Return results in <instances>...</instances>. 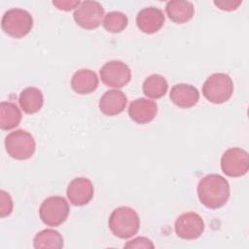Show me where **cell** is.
<instances>
[{
  "label": "cell",
  "mask_w": 249,
  "mask_h": 249,
  "mask_svg": "<svg viewBox=\"0 0 249 249\" xmlns=\"http://www.w3.org/2000/svg\"><path fill=\"white\" fill-rule=\"evenodd\" d=\"M199 201L209 209L224 206L230 197L229 182L219 174H208L202 177L196 188Z\"/></svg>",
  "instance_id": "1"
},
{
  "label": "cell",
  "mask_w": 249,
  "mask_h": 249,
  "mask_svg": "<svg viewBox=\"0 0 249 249\" xmlns=\"http://www.w3.org/2000/svg\"><path fill=\"white\" fill-rule=\"evenodd\" d=\"M112 233L122 239L135 235L140 227L137 212L128 206H121L113 210L108 221Z\"/></svg>",
  "instance_id": "2"
},
{
  "label": "cell",
  "mask_w": 249,
  "mask_h": 249,
  "mask_svg": "<svg viewBox=\"0 0 249 249\" xmlns=\"http://www.w3.org/2000/svg\"><path fill=\"white\" fill-rule=\"evenodd\" d=\"M233 92L231 78L225 73H214L202 86L203 96L211 103L221 104L228 101Z\"/></svg>",
  "instance_id": "3"
},
{
  "label": "cell",
  "mask_w": 249,
  "mask_h": 249,
  "mask_svg": "<svg viewBox=\"0 0 249 249\" xmlns=\"http://www.w3.org/2000/svg\"><path fill=\"white\" fill-rule=\"evenodd\" d=\"M1 27L9 36L22 38L31 31L33 27V18L27 11L19 8H13L3 15Z\"/></svg>",
  "instance_id": "4"
},
{
  "label": "cell",
  "mask_w": 249,
  "mask_h": 249,
  "mask_svg": "<svg viewBox=\"0 0 249 249\" xmlns=\"http://www.w3.org/2000/svg\"><path fill=\"white\" fill-rule=\"evenodd\" d=\"M5 148L8 155L13 159L23 160L33 156L36 143L33 136L28 131L18 129L10 132L6 136Z\"/></svg>",
  "instance_id": "5"
},
{
  "label": "cell",
  "mask_w": 249,
  "mask_h": 249,
  "mask_svg": "<svg viewBox=\"0 0 249 249\" xmlns=\"http://www.w3.org/2000/svg\"><path fill=\"white\" fill-rule=\"evenodd\" d=\"M68 214V202L64 197L58 196L46 198L39 208V216L42 222L51 227H57L64 223Z\"/></svg>",
  "instance_id": "6"
},
{
  "label": "cell",
  "mask_w": 249,
  "mask_h": 249,
  "mask_svg": "<svg viewBox=\"0 0 249 249\" xmlns=\"http://www.w3.org/2000/svg\"><path fill=\"white\" fill-rule=\"evenodd\" d=\"M222 171L229 177H241L249 169L248 153L238 147L230 148L221 158Z\"/></svg>",
  "instance_id": "7"
},
{
  "label": "cell",
  "mask_w": 249,
  "mask_h": 249,
  "mask_svg": "<svg viewBox=\"0 0 249 249\" xmlns=\"http://www.w3.org/2000/svg\"><path fill=\"white\" fill-rule=\"evenodd\" d=\"M104 8L96 1H84L75 9L73 14L76 23L85 29H94L101 24Z\"/></svg>",
  "instance_id": "8"
},
{
  "label": "cell",
  "mask_w": 249,
  "mask_h": 249,
  "mask_svg": "<svg viewBox=\"0 0 249 249\" xmlns=\"http://www.w3.org/2000/svg\"><path fill=\"white\" fill-rule=\"evenodd\" d=\"M99 73L103 84L112 88H123L129 83L131 78L129 67L120 60L106 62Z\"/></svg>",
  "instance_id": "9"
},
{
  "label": "cell",
  "mask_w": 249,
  "mask_h": 249,
  "mask_svg": "<svg viewBox=\"0 0 249 249\" xmlns=\"http://www.w3.org/2000/svg\"><path fill=\"white\" fill-rule=\"evenodd\" d=\"M174 230L176 234L182 239H196L204 231V222L197 213L186 212L176 219Z\"/></svg>",
  "instance_id": "10"
},
{
  "label": "cell",
  "mask_w": 249,
  "mask_h": 249,
  "mask_svg": "<svg viewBox=\"0 0 249 249\" xmlns=\"http://www.w3.org/2000/svg\"><path fill=\"white\" fill-rule=\"evenodd\" d=\"M93 192V185L89 179L85 177H78L69 183L66 195L69 201L73 205L83 206L91 200Z\"/></svg>",
  "instance_id": "11"
},
{
  "label": "cell",
  "mask_w": 249,
  "mask_h": 249,
  "mask_svg": "<svg viewBox=\"0 0 249 249\" xmlns=\"http://www.w3.org/2000/svg\"><path fill=\"white\" fill-rule=\"evenodd\" d=\"M163 12L156 7H147L138 12L136 17L137 27L144 33L152 34L159 31L164 23Z\"/></svg>",
  "instance_id": "12"
},
{
  "label": "cell",
  "mask_w": 249,
  "mask_h": 249,
  "mask_svg": "<svg viewBox=\"0 0 249 249\" xmlns=\"http://www.w3.org/2000/svg\"><path fill=\"white\" fill-rule=\"evenodd\" d=\"M157 112V103L147 98H137L133 100L128 107V115L130 119L141 124L153 121Z\"/></svg>",
  "instance_id": "13"
},
{
  "label": "cell",
  "mask_w": 249,
  "mask_h": 249,
  "mask_svg": "<svg viewBox=\"0 0 249 249\" xmlns=\"http://www.w3.org/2000/svg\"><path fill=\"white\" fill-rule=\"evenodd\" d=\"M127 103L125 94L119 89H109L99 100V109L106 116H115L122 113Z\"/></svg>",
  "instance_id": "14"
},
{
  "label": "cell",
  "mask_w": 249,
  "mask_h": 249,
  "mask_svg": "<svg viewBox=\"0 0 249 249\" xmlns=\"http://www.w3.org/2000/svg\"><path fill=\"white\" fill-rule=\"evenodd\" d=\"M171 101L181 108L195 106L199 99V92L196 88L189 84H177L170 90Z\"/></svg>",
  "instance_id": "15"
},
{
  "label": "cell",
  "mask_w": 249,
  "mask_h": 249,
  "mask_svg": "<svg viewBox=\"0 0 249 249\" xmlns=\"http://www.w3.org/2000/svg\"><path fill=\"white\" fill-rule=\"evenodd\" d=\"M97 87V75L90 69H80L72 76L71 88L79 94H89L94 91Z\"/></svg>",
  "instance_id": "16"
},
{
  "label": "cell",
  "mask_w": 249,
  "mask_h": 249,
  "mask_svg": "<svg viewBox=\"0 0 249 249\" xmlns=\"http://www.w3.org/2000/svg\"><path fill=\"white\" fill-rule=\"evenodd\" d=\"M165 12L172 21L176 23H185L194 17L195 8L192 2L173 0L166 3Z\"/></svg>",
  "instance_id": "17"
},
{
  "label": "cell",
  "mask_w": 249,
  "mask_h": 249,
  "mask_svg": "<svg viewBox=\"0 0 249 249\" xmlns=\"http://www.w3.org/2000/svg\"><path fill=\"white\" fill-rule=\"evenodd\" d=\"M18 102L24 113L34 114L38 112L43 106V93L39 89L35 87H28L20 92Z\"/></svg>",
  "instance_id": "18"
},
{
  "label": "cell",
  "mask_w": 249,
  "mask_h": 249,
  "mask_svg": "<svg viewBox=\"0 0 249 249\" xmlns=\"http://www.w3.org/2000/svg\"><path fill=\"white\" fill-rule=\"evenodd\" d=\"M21 112L18 107L9 101L0 103V127L3 130H10L19 124Z\"/></svg>",
  "instance_id": "19"
},
{
  "label": "cell",
  "mask_w": 249,
  "mask_h": 249,
  "mask_svg": "<svg viewBox=\"0 0 249 249\" xmlns=\"http://www.w3.org/2000/svg\"><path fill=\"white\" fill-rule=\"evenodd\" d=\"M33 247L36 249L41 248H54L60 249L63 247L62 235L54 230L46 229L39 231L33 239Z\"/></svg>",
  "instance_id": "20"
},
{
  "label": "cell",
  "mask_w": 249,
  "mask_h": 249,
  "mask_svg": "<svg viewBox=\"0 0 249 249\" xmlns=\"http://www.w3.org/2000/svg\"><path fill=\"white\" fill-rule=\"evenodd\" d=\"M168 89V84L165 78L159 74H153L149 76L142 85L143 92L150 98H160L162 97Z\"/></svg>",
  "instance_id": "21"
},
{
  "label": "cell",
  "mask_w": 249,
  "mask_h": 249,
  "mask_svg": "<svg viewBox=\"0 0 249 249\" xmlns=\"http://www.w3.org/2000/svg\"><path fill=\"white\" fill-rule=\"evenodd\" d=\"M128 23L127 17L121 12L108 13L103 20V27L111 33H119L123 31Z\"/></svg>",
  "instance_id": "22"
},
{
  "label": "cell",
  "mask_w": 249,
  "mask_h": 249,
  "mask_svg": "<svg viewBox=\"0 0 249 249\" xmlns=\"http://www.w3.org/2000/svg\"><path fill=\"white\" fill-rule=\"evenodd\" d=\"M0 216L2 218L10 215L13 210V200L8 193L5 191L0 192Z\"/></svg>",
  "instance_id": "23"
},
{
  "label": "cell",
  "mask_w": 249,
  "mask_h": 249,
  "mask_svg": "<svg viewBox=\"0 0 249 249\" xmlns=\"http://www.w3.org/2000/svg\"><path fill=\"white\" fill-rule=\"evenodd\" d=\"M125 248H154L153 242L144 236L136 237L124 244Z\"/></svg>",
  "instance_id": "24"
},
{
  "label": "cell",
  "mask_w": 249,
  "mask_h": 249,
  "mask_svg": "<svg viewBox=\"0 0 249 249\" xmlns=\"http://www.w3.org/2000/svg\"><path fill=\"white\" fill-rule=\"evenodd\" d=\"M242 3V1H234V0H218L214 1V4L223 11H233L238 8V6Z\"/></svg>",
  "instance_id": "25"
},
{
  "label": "cell",
  "mask_w": 249,
  "mask_h": 249,
  "mask_svg": "<svg viewBox=\"0 0 249 249\" xmlns=\"http://www.w3.org/2000/svg\"><path fill=\"white\" fill-rule=\"evenodd\" d=\"M53 4L59 10H62V11H70L74 8H77L81 2L79 0H74V1H71V0H58V1H53Z\"/></svg>",
  "instance_id": "26"
}]
</instances>
